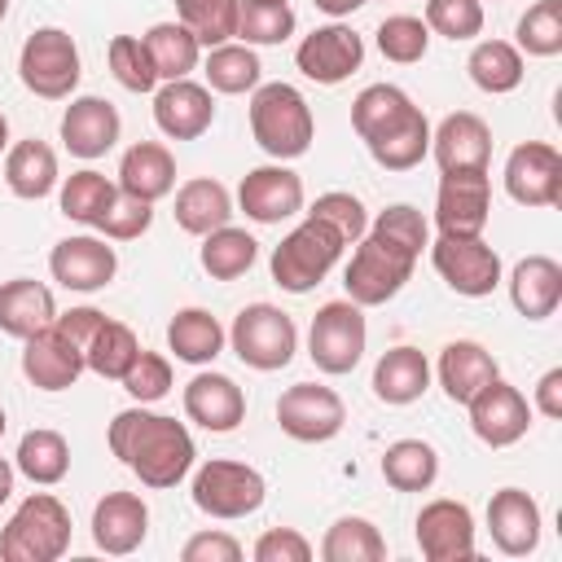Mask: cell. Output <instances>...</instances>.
Instances as JSON below:
<instances>
[{"label":"cell","instance_id":"obj_1","mask_svg":"<svg viewBox=\"0 0 562 562\" xmlns=\"http://www.w3.org/2000/svg\"><path fill=\"white\" fill-rule=\"evenodd\" d=\"M426 246H430V224H426V215L417 206L395 202V206L378 211V220L356 241L351 263L342 268L347 299L360 303V307L391 303L408 285V277H413V268H417Z\"/></svg>","mask_w":562,"mask_h":562},{"label":"cell","instance_id":"obj_2","mask_svg":"<svg viewBox=\"0 0 562 562\" xmlns=\"http://www.w3.org/2000/svg\"><path fill=\"white\" fill-rule=\"evenodd\" d=\"M105 439H110V452L154 492H167V487L184 483L189 470H193V457H198L189 426L167 417V413H154L145 404H132V408L114 413Z\"/></svg>","mask_w":562,"mask_h":562},{"label":"cell","instance_id":"obj_3","mask_svg":"<svg viewBox=\"0 0 562 562\" xmlns=\"http://www.w3.org/2000/svg\"><path fill=\"white\" fill-rule=\"evenodd\" d=\"M250 136L277 162L303 158L312 149V136H316V119H312L307 97L285 79L259 83L250 92Z\"/></svg>","mask_w":562,"mask_h":562},{"label":"cell","instance_id":"obj_4","mask_svg":"<svg viewBox=\"0 0 562 562\" xmlns=\"http://www.w3.org/2000/svg\"><path fill=\"white\" fill-rule=\"evenodd\" d=\"M70 549V509L53 492H31L0 531L4 562H57Z\"/></svg>","mask_w":562,"mask_h":562},{"label":"cell","instance_id":"obj_5","mask_svg":"<svg viewBox=\"0 0 562 562\" xmlns=\"http://www.w3.org/2000/svg\"><path fill=\"white\" fill-rule=\"evenodd\" d=\"M342 250H347V241L334 224H325L321 215H303V224H294L281 237V246L272 250V281L290 294H307L312 285H321L329 277V268L338 263Z\"/></svg>","mask_w":562,"mask_h":562},{"label":"cell","instance_id":"obj_6","mask_svg":"<svg viewBox=\"0 0 562 562\" xmlns=\"http://www.w3.org/2000/svg\"><path fill=\"white\" fill-rule=\"evenodd\" d=\"M79 44L70 40V31L61 26H40L26 35L22 53H18V79L26 92L44 97V101H70L79 88Z\"/></svg>","mask_w":562,"mask_h":562},{"label":"cell","instance_id":"obj_7","mask_svg":"<svg viewBox=\"0 0 562 562\" xmlns=\"http://www.w3.org/2000/svg\"><path fill=\"white\" fill-rule=\"evenodd\" d=\"M228 347L241 364L259 369V373H272V369H285L299 351V329L294 321L277 307V303H246L237 316H233V329H228Z\"/></svg>","mask_w":562,"mask_h":562},{"label":"cell","instance_id":"obj_8","mask_svg":"<svg viewBox=\"0 0 562 562\" xmlns=\"http://www.w3.org/2000/svg\"><path fill=\"white\" fill-rule=\"evenodd\" d=\"M369 342V325H364V307L351 299H334L312 316L307 329V356L321 373H351L364 356Z\"/></svg>","mask_w":562,"mask_h":562},{"label":"cell","instance_id":"obj_9","mask_svg":"<svg viewBox=\"0 0 562 562\" xmlns=\"http://www.w3.org/2000/svg\"><path fill=\"white\" fill-rule=\"evenodd\" d=\"M189 492H193V505L202 514L228 522V518L255 514L263 505V496H268V483H263V474L255 465L215 457V461H206V465L193 470V487Z\"/></svg>","mask_w":562,"mask_h":562},{"label":"cell","instance_id":"obj_10","mask_svg":"<svg viewBox=\"0 0 562 562\" xmlns=\"http://www.w3.org/2000/svg\"><path fill=\"white\" fill-rule=\"evenodd\" d=\"M430 263L435 272L448 281V290H457L461 299H487L501 285V255L496 246H487L483 237H452L439 233L430 246Z\"/></svg>","mask_w":562,"mask_h":562},{"label":"cell","instance_id":"obj_11","mask_svg":"<svg viewBox=\"0 0 562 562\" xmlns=\"http://www.w3.org/2000/svg\"><path fill=\"white\" fill-rule=\"evenodd\" d=\"M342 422H347V404L334 386L294 382L277 400V426L299 443H325L342 430Z\"/></svg>","mask_w":562,"mask_h":562},{"label":"cell","instance_id":"obj_12","mask_svg":"<svg viewBox=\"0 0 562 562\" xmlns=\"http://www.w3.org/2000/svg\"><path fill=\"white\" fill-rule=\"evenodd\" d=\"M487 220H492V176L443 171L435 193V228L452 237H483Z\"/></svg>","mask_w":562,"mask_h":562},{"label":"cell","instance_id":"obj_13","mask_svg":"<svg viewBox=\"0 0 562 562\" xmlns=\"http://www.w3.org/2000/svg\"><path fill=\"white\" fill-rule=\"evenodd\" d=\"M505 193L518 206H558L562 198V154L549 140H522L505 158Z\"/></svg>","mask_w":562,"mask_h":562},{"label":"cell","instance_id":"obj_14","mask_svg":"<svg viewBox=\"0 0 562 562\" xmlns=\"http://www.w3.org/2000/svg\"><path fill=\"white\" fill-rule=\"evenodd\" d=\"M360 61H364V40H360L351 26H342V22L316 26V31L303 35L299 48H294V66H299L312 83H325V88L351 79V75L360 70Z\"/></svg>","mask_w":562,"mask_h":562},{"label":"cell","instance_id":"obj_15","mask_svg":"<svg viewBox=\"0 0 562 562\" xmlns=\"http://www.w3.org/2000/svg\"><path fill=\"white\" fill-rule=\"evenodd\" d=\"M237 206L255 224H281V220L303 211V176L290 171L285 162L250 167L237 184Z\"/></svg>","mask_w":562,"mask_h":562},{"label":"cell","instance_id":"obj_16","mask_svg":"<svg viewBox=\"0 0 562 562\" xmlns=\"http://www.w3.org/2000/svg\"><path fill=\"white\" fill-rule=\"evenodd\" d=\"M470 430L487 443V448H509L527 435L531 426V404L518 386H509L505 378H492L470 404Z\"/></svg>","mask_w":562,"mask_h":562},{"label":"cell","instance_id":"obj_17","mask_svg":"<svg viewBox=\"0 0 562 562\" xmlns=\"http://www.w3.org/2000/svg\"><path fill=\"white\" fill-rule=\"evenodd\" d=\"M417 549L426 562H470L474 558V514L470 505L439 496L417 514Z\"/></svg>","mask_w":562,"mask_h":562},{"label":"cell","instance_id":"obj_18","mask_svg":"<svg viewBox=\"0 0 562 562\" xmlns=\"http://www.w3.org/2000/svg\"><path fill=\"white\" fill-rule=\"evenodd\" d=\"M48 272L57 285L66 290H79V294H92V290H105L119 272V255L114 246H105L101 237L92 233H79V237H61L48 255Z\"/></svg>","mask_w":562,"mask_h":562},{"label":"cell","instance_id":"obj_19","mask_svg":"<svg viewBox=\"0 0 562 562\" xmlns=\"http://www.w3.org/2000/svg\"><path fill=\"white\" fill-rule=\"evenodd\" d=\"M154 123L167 140H198L215 123L211 88L193 79H167L162 88H154Z\"/></svg>","mask_w":562,"mask_h":562},{"label":"cell","instance_id":"obj_20","mask_svg":"<svg viewBox=\"0 0 562 562\" xmlns=\"http://www.w3.org/2000/svg\"><path fill=\"white\" fill-rule=\"evenodd\" d=\"M149 536V505L136 492H105L92 509V544L110 558H127Z\"/></svg>","mask_w":562,"mask_h":562},{"label":"cell","instance_id":"obj_21","mask_svg":"<svg viewBox=\"0 0 562 562\" xmlns=\"http://www.w3.org/2000/svg\"><path fill=\"white\" fill-rule=\"evenodd\" d=\"M119 132H123V119L105 97H70V105L61 114V145L75 158L92 162V158L110 154L119 145Z\"/></svg>","mask_w":562,"mask_h":562},{"label":"cell","instance_id":"obj_22","mask_svg":"<svg viewBox=\"0 0 562 562\" xmlns=\"http://www.w3.org/2000/svg\"><path fill=\"white\" fill-rule=\"evenodd\" d=\"M430 154H435L439 171H487L492 127L474 110H457L430 132Z\"/></svg>","mask_w":562,"mask_h":562},{"label":"cell","instance_id":"obj_23","mask_svg":"<svg viewBox=\"0 0 562 562\" xmlns=\"http://www.w3.org/2000/svg\"><path fill=\"white\" fill-rule=\"evenodd\" d=\"M184 417L211 435H228L246 422V391L228 373L206 369V373L189 378V386H184Z\"/></svg>","mask_w":562,"mask_h":562},{"label":"cell","instance_id":"obj_24","mask_svg":"<svg viewBox=\"0 0 562 562\" xmlns=\"http://www.w3.org/2000/svg\"><path fill=\"white\" fill-rule=\"evenodd\" d=\"M83 369H88V364H83V351H79L57 325L31 334L26 347H22V373H26V382L40 386V391H70Z\"/></svg>","mask_w":562,"mask_h":562},{"label":"cell","instance_id":"obj_25","mask_svg":"<svg viewBox=\"0 0 562 562\" xmlns=\"http://www.w3.org/2000/svg\"><path fill=\"white\" fill-rule=\"evenodd\" d=\"M540 505L522 487H501L487 501V531L505 558H527L540 544Z\"/></svg>","mask_w":562,"mask_h":562},{"label":"cell","instance_id":"obj_26","mask_svg":"<svg viewBox=\"0 0 562 562\" xmlns=\"http://www.w3.org/2000/svg\"><path fill=\"white\" fill-rule=\"evenodd\" d=\"M413 119H422V105H413V97L404 88H395V83H369L351 101V127L364 140V149L386 140V136H395Z\"/></svg>","mask_w":562,"mask_h":562},{"label":"cell","instance_id":"obj_27","mask_svg":"<svg viewBox=\"0 0 562 562\" xmlns=\"http://www.w3.org/2000/svg\"><path fill=\"white\" fill-rule=\"evenodd\" d=\"M509 303L527 321H549L562 303V263L549 255H527L509 272Z\"/></svg>","mask_w":562,"mask_h":562},{"label":"cell","instance_id":"obj_28","mask_svg":"<svg viewBox=\"0 0 562 562\" xmlns=\"http://www.w3.org/2000/svg\"><path fill=\"white\" fill-rule=\"evenodd\" d=\"M53 321H57V299L44 281H31V277L0 281V334L26 342L31 334L48 329Z\"/></svg>","mask_w":562,"mask_h":562},{"label":"cell","instance_id":"obj_29","mask_svg":"<svg viewBox=\"0 0 562 562\" xmlns=\"http://www.w3.org/2000/svg\"><path fill=\"white\" fill-rule=\"evenodd\" d=\"M492 378H501V369H496V356L483 342L457 338L439 351V386L452 404H470Z\"/></svg>","mask_w":562,"mask_h":562},{"label":"cell","instance_id":"obj_30","mask_svg":"<svg viewBox=\"0 0 562 562\" xmlns=\"http://www.w3.org/2000/svg\"><path fill=\"white\" fill-rule=\"evenodd\" d=\"M119 189L140 202H162L176 189V158L158 140H136L119 158Z\"/></svg>","mask_w":562,"mask_h":562},{"label":"cell","instance_id":"obj_31","mask_svg":"<svg viewBox=\"0 0 562 562\" xmlns=\"http://www.w3.org/2000/svg\"><path fill=\"white\" fill-rule=\"evenodd\" d=\"M57 180H61V171H57L53 145L26 136V140H13V145L4 149V184H9L18 198L40 202V198H48V193L57 189Z\"/></svg>","mask_w":562,"mask_h":562},{"label":"cell","instance_id":"obj_32","mask_svg":"<svg viewBox=\"0 0 562 562\" xmlns=\"http://www.w3.org/2000/svg\"><path fill=\"white\" fill-rule=\"evenodd\" d=\"M430 386V360L417 347H391L373 364V395L382 404H413Z\"/></svg>","mask_w":562,"mask_h":562},{"label":"cell","instance_id":"obj_33","mask_svg":"<svg viewBox=\"0 0 562 562\" xmlns=\"http://www.w3.org/2000/svg\"><path fill=\"white\" fill-rule=\"evenodd\" d=\"M233 220V193L215 176H193L176 189V224L193 237H206L211 228Z\"/></svg>","mask_w":562,"mask_h":562},{"label":"cell","instance_id":"obj_34","mask_svg":"<svg viewBox=\"0 0 562 562\" xmlns=\"http://www.w3.org/2000/svg\"><path fill=\"white\" fill-rule=\"evenodd\" d=\"M224 342H228V334L206 307H180L167 321V347L184 364H211L224 351Z\"/></svg>","mask_w":562,"mask_h":562},{"label":"cell","instance_id":"obj_35","mask_svg":"<svg viewBox=\"0 0 562 562\" xmlns=\"http://www.w3.org/2000/svg\"><path fill=\"white\" fill-rule=\"evenodd\" d=\"M140 40H145V53H149V61H154L158 83H167V79H189V75L198 70L202 44H198V35H193L184 22H154Z\"/></svg>","mask_w":562,"mask_h":562},{"label":"cell","instance_id":"obj_36","mask_svg":"<svg viewBox=\"0 0 562 562\" xmlns=\"http://www.w3.org/2000/svg\"><path fill=\"white\" fill-rule=\"evenodd\" d=\"M465 70H470L474 88L487 92V97L514 92V88L522 83V75H527L522 53H518L509 40H479V44L470 48V57H465Z\"/></svg>","mask_w":562,"mask_h":562},{"label":"cell","instance_id":"obj_37","mask_svg":"<svg viewBox=\"0 0 562 562\" xmlns=\"http://www.w3.org/2000/svg\"><path fill=\"white\" fill-rule=\"evenodd\" d=\"M13 465H18V474H26L31 483L53 487V483H61V479L70 474V443H66L61 430H48V426L26 430V435L18 439Z\"/></svg>","mask_w":562,"mask_h":562},{"label":"cell","instance_id":"obj_38","mask_svg":"<svg viewBox=\"0 0 562 562\" xmlns=\"http://www.w3.org/2000/svg\"><path fill=\"white\" fill-rule=\"evenodd\" d=\"M202 75H206V88L211 92H224V97H241V92H255L263 83V66H259V53L250 44H215L202 61Z\"/></svg>","mask_w":562,"mask_h":562},{"label":"cell","instance_id":"obj_39","mask_svg":"<svg viewBox=\"0 0 562 562\" xmlns=\"http://www.w3.org/2000/svg\"><path fill=\"white\" fill-rule=\"evenodd\" d=\"M202 268L211 281H237L255 268L259 259V241L246 233V228H233V224H220L202 237V250H198Z\"/></svg>","mask_w":562,"mask_h":562},{"label":"cell","instance_id":"obj_40","mask_svg":"<svg viewBox=\"0 0 562 562\" xmlns=\"http://www.w3.org/2000/svg\"><path fill=\"white\" fill-rule=\"evenodd\" d=\"M382 479L395 492H426L439 479V452L426 439H395L382 452Z\"/></svg>","mask_w":562,"mask_h":562},{"label":"cell","instance_id":"obj_41","mask_svg":"<svg viewBox=\"0 0 562 562\" xmlns=\"http://www.w3.org/2000/svg\"><path fill=\"white\" fill-rule=\"evenodd\" d=\"M114 193H119L114 180H105L101 171L83 167V171H70V176L61 180V198H57V202H61V215H66V220L97 228V220L110 211Z\"/></svg>","mask_w":562,"mask_h":562},{"label":"cell","instance_id":"obj_42","mask_svg":"<svg viewBox=\"0 0 562 562\" xmlns=\"http://www.w3.org/2000/svg\"><path fill=\"white\" fill-rule=\"evenodd\" d=\"M321 558H325V562H382V558H386V540H382V531H378L369 518L347 514V518H338V522L325 531Z\"/></svg>","mask_w":562,"mask_h":562},{"label":"cell","instance_id":"obj_43","mask_svg":"<svg viewBox=\"0 0 562 562\" xmlns=\"http://www.w3.org/2000/svg\"><path fill=\"white\" fill-rule=\"evenodd\" d=\"M136 351H140V342H136V334L123 325V321H101L97 325V334L88 338V347H83V364L97 373V378H110V382H119L123 373H127V364L136 360Z\"/></svg>","mask_w":562,"mask_h":562},{"label":"cell","instance_id":"obj_44","mask_svg":"<svg viewBox=\"0 0 562 562\" xmlns=\"http://www.w3.org/2000/svg\"><path fill=\"white\" fill-rule=\"evenodd\" d=\"M294 9L290 4H268V0H237V40L250 48L281 44L294 35Z\"/></svg>","mask_w":562,"mask_h":562},{"label":"cell","instance_id":"obj_45","mask_svg":"<svg viewBox=\"0 0 562 562\" xmlns=\"http://www.w3.org/2000/svg\"><path fill=\"white\" fill-rule=\"evenodd\" d=\"M514 48L527 57H558L562 53V0H536L514 31Z\"/></svg>","mask_w":562,"mask_h":562},{"label":"cell","instance_id":"obj_46","mask_svg":"<svg viewBox=\"0 0 562 562\" xmlns=\"http://www.w3.org/2000/svg\"><path fill=\"white\" fill-rule=\"evenodd\" d=\"M176 13L206 48L228 44L237 35V0H176Z\"/></svg>","mask_w":562,"mask_h":562},{"label":"cell","instance_id":"obj_47","mask_svg":"<svg viewBox=\"0 0 562 562\" xmlns=\"http://www.w3.org/2000/svg\"><path fill=\"white\" fill-rule=\"evenodd\" d=\"M426 48H430V31H426L422 18H413V13H391V18H382V26H378V53H382L386 61L413 66V61L426 57Z\"/></svg>","mask_w":562,"mask_h":562},{"label":"cell","instance_id":"obj_48","mask_svg":"<svg viewBox=\"0 0 562 562\" xmlns=\"http://www.w3.org/2000/svg\"><path fill=\"white\" fill-rule=\"evenodd\" d=\"M426 154H430V123H426V114L413 119L408 127H400L395 136L369 145V158H373L382 171H413Z\"/></svg>","mask_w":562,"mask_h":562},{"label":"cell","instance_id":"obj_49","mask_svg":"<svg viewBox=\"0 0 562 562\" xmlns=\"http://www.w3.org/2000/svg\"><path fill=\"white\" fill-rule=\"evenodd\" d=\"M426 31L452 44L483 35V0H426Z\"/></svg>","mask_w":562,"mask_h":562},{"label":"cell","instance_id":"obj_50","mask_svg":"<svg viewBox=\"0 0 562 562\" xmlns=\"http://www.w3.org/2000/svg\"><path fill=\"white\" fill-rule=\"evenodd\" d=\"M105 57H110L114 79H119L127 92H154V88H158V75H154V61H149L140 35H114L110 48H105Z\"/></svg>","mask_w":562,"mask_h":562},{"label":"cell","instance_id":"obj_51","mask_svg":"<svg viewBox=\"0 0 562 562\" xmlns=\"http://www.w3.org/2000/svg\"><path fill=\"white\" fill-rule=\"evenodd\" d=\"M119 382H123V391H127L136 404H154V400H162V395L171 391V360L140 347L136 360L127 364V373H123Z\"/></svg>","mask_w":562,"mask_h":562},{"label":"cell","instance_id":"obj_52","mask_svg":"<svg viewBox=\"0 0 562 562\" xmlns=\"http://www.w3.org/2000/svg\"><path fill=\"white\" fill-rule=\"evenodd\" d=\"M307 215H321L325 224H334V228L342 233L347 246H356V241L364 237V228H369V211H364V202H360L356 193H347V189H329V193H321V198L312 202Z\"/></svg>","mask_w":562,"mask_h":562},{"label":"cell","instance_id":"obj_53","mask_svg":"<svg viewBox=\"0 0 562 562\" xmlns=\"http://www.w3.org/2000/svg\"><path fill=\"white\" fill-rule=\"evenodd\" d=\"M149 224H154V202H140V198H132V193H114V202H110V211L97 220V228L105 233V241H136L140 233H149Z\"/></svg>","mask_w":562,"mask_h":562},{"label":"cell","instance_id":"obj_54","mask_svg":"<svg viewBox=\"0 0 562 562\" xmlns=\"http://www.w3.org/2000/svg\"><path fill=\"white\" fill-rule=\"evenodd\" d=\"M255 562H307L312 558V544L303 531L294 527H268L259 540H255Z\"/></svg>","mask_w":562,"mask_h":562},{"label":"cell","instance_id":"obj_55","mask_svg":"<svg viewBox=\"0 0 562 562\" xmlns=\"http://www.w3.org/2000/svg\"><path fill=\"white\" fill-rule=\"evenodd\" d=\"M184 562H241V544L228 531H198L180 549Z\"/></svg>","mask_w":562,"mask_h":562},{"label":"cell","instance_id":"obj_56","mask_svg":"<svg viewBox=\"0 0 562 562\" xmlns=\"http://www.w3.org/2000/svg\"><path fill=\"white\" fill-rule=\"evenodd\" d=\"M101 321H105V312H97V307H70V312H57V321H53V325H57V329H61V334L83 351Z\"/></svg>","mask_w":562,"mask_h":562},{"label":"cell","instance_id":"obj_57","mask_svg":"<svg viewBox=\"0 0 562 562\" xmlns=\"http://www.w3.org/2000/svg\"><path fill=\"white\" fill-rule=\"evenodd\" d=\"M531 413H544V417H553V422L562 417V369H549V373H540Z\"/></svg>","mask_w":562,"mask_h":562},{"label":"cell","instance_id":"obj_58","mask_svg":"<svg viewBox=\"0 0 562 562\" xmlns=\"http://www.w3.org/2000/svg\"><path fill=\"white\" fill-rule=\"evenodd\" d=\"M321 13H329V18H351L360 4H369V0H312Z\"/></svg>","mask_w":562,"mask_h":562},{"label":"cell","instance_id":"obj_59","mask_svg":"<svg viewBox=\"0 0 562 562\" xmlns=\"http://www.w3.org/2000/svg\"><path fill=\"white\" fill-rule=\"evenodd\" d=\"M9 496H13V465L0 457V505H4Z\"/></svg>","mask_w":562,"mask_h":562},{"label":"cell","instance_id":"obj_60","mask_svg":"<svg viewBox=\"0 0 562 562\" xmlns=\"http://www.w3.org/2000/svg\"><path fill=\"white\" fill-rule=\"evenodd\" d=\"M4 149H9V119L0 114V154H4Z\"/></svg>","mask_w":562,"mask_h":562},{"label":"cell","instance_id":"obj_61","mask_svg":"<svg viewBox=\"0 0 562 562\" xmlns=\"http://www.w3.org/2000/svg\"><path fill=\"white\" fill-rule=\"evenodd\" d=\"M4 13H9V0H0V22H4Z\"/></svg>","mask_w":562,"mask_h":562},{"label":"cell","instance_id":"obj_62","mask_svg":"<svg viewBox=\"0 0 562 562\" xmlns=\"http://www.w3.org/2000/svg\"><path fill=\"white\" fill-rule=\"evenodd\" d=\"M4 426H9V422H4V408H0V435H4Z\"/></svg>","mask_w":562,"mask_h":562},{"label":"cell","instance_id":"obj_63","mask_svg":"<svg viewBox=\"0 0 562 562\" xmlns=\"http://www.w3.org/2000/svg\"><path fill=\"white\" fill-rule=\"evenodd\" d=\"M268 4H290V0H268Z\"/></svg>","mask_w":562,"mask_h":562}]
</instances>
